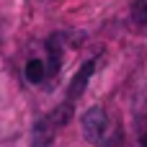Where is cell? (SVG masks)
Listing matches in <instances>:
<instances>
[{
  "label": "cell",
  "mask_w": 147,
  "mask_h": 147,
  "mask_svg": "<svg viewBox=\"0 0 147 147\" xmlns=\"http://www.w3.org/2000/svg\"><path fill=\"white\" fill-rule=\"evenodd\" d=\"M70 114H72V103H62L59 109H54L52 114H47L44 119H39L36 127H34V147H49L52 145L54 134L67 124Z\"/></svg>",
  "instance_id": "obj_1"
},
{
  "label": "cell",
  "mask_w": 147,
  "mask_h": 147,
  "mask_svg": "<svg viewBox=\"0 0 147 147\" xmlns=\"http://www.w3.org/2000/svg\"><path fill=\"white\" fill-rule=\"evenodd\" d=\"M83 132L93 145H106L111 132H114V124L101 106H93L83 114Z\"/></svg>",
  "instance_id": "obj_2"
},
{
  "label": "cell",
  "mask_w": 147,
  "mask_h": 147,
  "mask_svg": "<svg viewBox=\"0 0 147 147\" xmlns=\"http://www.w3.org/2000/svg\"><path fill=\"white\" fill-rule=\"evenodd\" d=\"M23 78H26V83H31V85H41V83L49 78L47 59H44V57H31V59H26V65H23Z\"/></svg>",
  "instance_id": "obj_3"
},
{
  "label": "cell",
  "mask_w": 147,
  "mask_h": 147,
  "mask_svg": "<svg viewBox=\"0 0 147 147\" xmlns=\"http://www.w3.org/2000/svg\"><path fill=\"white\" fill-rule=\"evenodd\" d=\"M93 70H96V62H93V59H88V62L78 70V75L72 78V83H70V88H67V103H72V101L85 90V85H88V80H90Z\"/></svg>",
  "instance_id": "obj_4"
},
{
  "label": "cell",
  "mask_w": 147,
  "mask_h": 147,
  "mask_svg": "<svg viewBox=\"0 0 147 147\" xmlns=\"http://www.w3.org/2000/svg\"><path fill=\"white\" fill-rule=\"evenodd\" d=\"M132 21L147 31V0H134L132 5Z\"/></svg>",
  "instance_id": "obj_5"
},
{
  "label": "cell",
  "mask_w": 147,
  "mask_h": 147,
  "mask_svg": "<svg viewBox=\"0 0 147 147\" xmlns=\"http://www.w3.org/2000/svg\"><path fill=\"white\" fill-rule=\"evenodd\" d=\"M140 147H147V124H145V129H142V140H140Z\"/></svg>",
  "instance_id": "obj_6"
}]
</instances>
